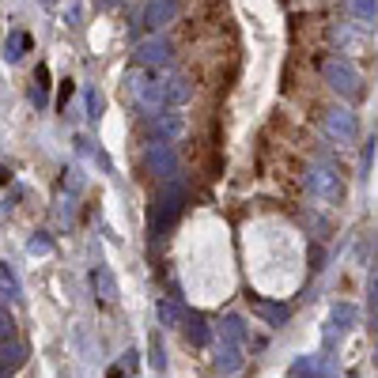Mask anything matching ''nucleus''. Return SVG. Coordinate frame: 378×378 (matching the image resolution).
I'll list each match as a JSON object with an SVG mask.
<instances>
[{
    "label": "nucleus",
    "mask_w": 378,
    "mask_h": 378,
    "mask_svg": "<svg viewBox=\"0 0 378 378\" xmlns=\"http://www.w3.org/2000/svg\"><path fill=\"white\" fill-rule=\"evenodd\" d=\"M182 325H186V337L197 344V348H200V344H208V325H205V318H200V314H186V318H182Z\"/></svg>",
    "instance_id": "20e7f679"
},
{
    "label": "nucleus",
    "mask_w": 378,
    "mask_h": 378,
    "mask_svg": "<svg viewBox=\"0 0 378 378\" xmlns=\"http://www.w3.org/2000/svg\"><path fill=\"white\" fill-rule=\"evenodd\" d=\"M19 299V284H15V276L0 265V303H15Z\"/></svg>",
    "instance_id": "0eeeda50"
},
{
    "label": "nucleus",
    "mask_w": 378,
    "mask_h": 378,
    "mask_svg": "<svg viewBox=\"0 0 378 378\" xmlns=\"http://www.w3.org/2000/svg\"><path fill=\"white\" fill-rule=\"evenodd\" d=\"M356 307H348V303H344V307H333V318H329V333H337V329H341V333H344V329H352V325H356Z\"/></svg>",
    "instance_id": "39448f33"
},
{
    "label": "nucleus",
    "mask_w": 378,
    "mask_h": 378,
    "mask_svg": "<svg viewBox=\"0 0 378 378\" xmlns=\"http://www.w3.org/2000/svg\"><path fill=\"white\" fill-rule=\"evenodd\" d=\"M155 314H159V321H163V325H167V329H174V325H178V321H182V310H178V307H174V303H171V299H159V307H155Z\"/></svg>",
    "instance_id": "1a4fd4ad"
},
{
    "label": "nucleus",
    "mask_w": 378,
    "mask_h": 378,
    "mask_svg": "<svg viewBox=\"0 0 378 378\" xmlns=\"http://www.w3.org/2000/svg\"><path fill=\"white\" fill-rule=\"evenodd\" d=\"M243 367V344L220 337V348H216V371L220 375H235Z\"/></svg>",
    "instance_id": "f257e3e1"
},
{
    "label": "nucleus",
    "mask_w": 378,
    "mask_h": 378,
    "mask_svg": "<svg viewBox=\"0 0 378 378\" xmlns=\"http://www.w3.org/2000/svg\"><path fill=\"white\" fill-rule=\"evenodd\" d=\"M30 250H35V254H46V250H50V243H46V238H35V243H30Z\"/></svg>",
    "instance_id": "ddd939ff"
},
{
    "label": "nucleus",
    "mask_w": 378,
    "mask_h": 378,
    "mask_svg": "<svg viewBox=\"0 0 378 378\" xmlns=\"http://www.w3.org/2000/svg\"><path fill=\"white\" fill-rule=\"evenodd\" d=\"M23 363H27V348H23V344H8L4 341V348H0V367L12 375V371H19Z\"/></svg>",
    "instance_id": "f03ea898"
},
{
    "label": "nucleus",
    "mask_w": 378,
    "mask_h": 378,
    "mask_svg": "<svg viewBox=\"0 0 378 378\" xmlns=\"http://www.w3.org/2000/svg\"><path fill=\"white\" fill-rule=\"evenodd\" d=\"M151 367H155V371H163V367H167V356H163V344H159V333L151 337Z\"/></svg>",
    "instance_id": "9d476101"
},
{
    "label": "nucleus",
    "mask_w": 378,
    "mask_h": 378,
    "mask_svg": "<svg viewBox=\"0 0 378 378\" xmlns=\"http://www.w3.org/2000/svg\"><path fill=\"white\" fill-rule=\"evenodd\" d=\"M0 378H8V371H4V367H0Z\"/></svg>",
    "instance_id": "4468645a"
},
{
    "label": "nucleus",
    "mask_w": 378,
    "mask_h": 378,
    "mask_svg": "<svg viewBox=\"0 0 378 378\" xmlns=\"http://www.w3.org/2000/svg\"><path fill=\"white\" fill-rule=\"evenodd\" d=\"M95 292H99L106 303H114V299H117V284H114V276H110V272L102 269V265L95 269Z\"/></svg>",
    "instance_id": "423d86ee"
},
{
    "label": "nucleus",
    "mask_w": 378,
    "mask_h": 378,
    "mask_svg": "<svg viewBox=\"0 0 378 378\" xmlns=\"http://www.w3.org/2000/svg\"><path fill=\"white\" fill-rule=\"evenodd\" d=\"M12 333H15V321H12V314H0V344H4V341H12Z\"/></svg>",
    "instance_id": "9b49d317"
},
{
    "label": "nucleus",
    "mask_w": 378,
    "mask_h": 378,
    "mask_svg": "<svg viewBox=\"0 0 378 378\" xmlns=\"http://www.w3.org/2000/svg\"><path fill=\"white\" fill-rule=\"evenodd\" d=\"M254 310H257V314H261L265 321H269V325H284V321H287V307H284V303H265V299H254Z\"/></svg>",
    "instance_id": "7ed1b4c3"
},
{
    "label": "nucleus",
    "mask_w": 378,
    "mask_h": 378,
    "mask_svg": "<svg viewBox=\"0 0 378 378\" xmlns=\"http://www.w3.org/2000/svg\"><path fill=\"white\" fill-rule=\"evenodd\" d=\"M122 367H125V371H136V352H125V359H122Z\"/></svg>",
    "instance_id": "f8f14e48"
},
{
    "label": "nucleus",
    "mask_w": 378,
    "mask_h": 378,
    "mask_svg": "<svg viewBox=\"0 0 378 378\" xmlns=\"http://www.w3.org/2000/svg\"><path fill=\"white\" fill-rule=\"evenodd\" d=\"M220 337H227V341L243 344V341H246V325H243L238 318H223V321H220Z\"/></svg>",
    "instance_id": "6e6552de"
}]
</instances>
